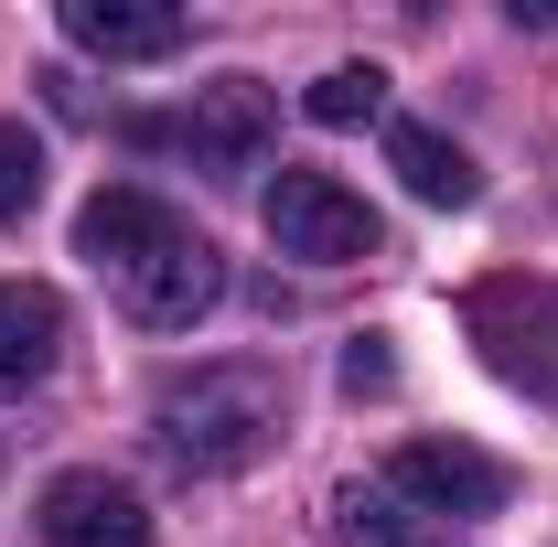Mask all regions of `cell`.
<instances>
[{"instance_id":"obj_1","label":"cell","mask_w":558,"mask_h":547,"mask_svg":"<svg viewBox=\"0 0 558 547\" xmlns=\"http://www.w3.org/2000/svg\"><path fill=\"white\" fill-rule=\"evenodd\" d=\"M150 440L172 473H247L279 440V365H194L183 387H161Z\"/></svg>"},{"instance_id":"obj_15","label":"cell","mask_w":558,"mask_h":547,"mask_svg":"<svg viewBox=\"0 0 558 547\" xmlns=\"http://www.w3.org/2000/svg\"><path fill=\"white\" fill-rule=\"evenodd\" d=\"M398 387V354H387V333H354L344 343V398H387Z\"/></svg>"},{"instance_id":"obj_11","label":"cell","mask_w":558,"mask_h":547,"mask_svg":"<svg viewBox=\"0 0 558 547\" xmlns=\"http://www.w3.org/2000/svg\"><path fill=\"white\" fill-rule=\"evenodd\" d=\"M387 172L409 183L418 205H440V215L484 205V172H473V150H462V139H440L429 119H387Z\"/></svg>"},{"instance_id":"obj_14","label":"cell","mask_w":558,"mask_h":547,"mask_svg":"<svg viewBox=\"0 0 558 547\" xmlns=\"http://www.w3.org/2000/svg\"><path fill=\"white\" fill-rule=\"evenodd\" d=\"M33 205H44V139L22 119H0V226H22Z\"/></svg>"},{"instance_id":"obj_6","label":"cell","mask_w":558,"mask_h":547,"mask_svg":"<svg viewBox=\"0 0 558 547\" xmlns=\"http://www.w3.org/2000/svg\"><path fill=\"white\" fill-rule=\"evenodd\" d=\"M33 526H44V547H150V505L119 473H54Z\"/></svg>"},{"instance_id":"obj_12","label":"cell","mask_w":558,"mask_h":547,"mask_svg":"<svg viewBox=\"0 0 558 547\" xmlns=\"http://www.w3.org/2000/svg\"><path fill=\"white\" fill-rule=\"evenodd\" d=\"M333 515H344L354 547H451V526H429V515L398 505L387 483H344V494H333Z\"/></svg>"},{"instance_id":"obj_9","label":"cell","mask_w":558,"mask_h":547,"mask_svg":"<svg viewBox=\"0 0 558 547\" xmlns=\"http://www.w3.org/2000/svg\"><path fill=\"white\" fill-rule=\"evenodd\" d=\"M65 44L108 65H161L183 54V11L172 0H65Z\"/></svg>"},{"instance_id":"obj_8","label":"cell","mask_w":558,"mask_h":547,"mask_svg":"<svg viewBox=\"0 0 558 547\" xmlns=\"http://www.w3.org/2000/svg\"><path fill=\"white\" fill-rule=\"evenodd\" d=\"M140 139H172V150H194V161H258V139H269V86H258V75H215L183 119H140Z\"/></svg>"},{"instance_id":"obj_10","label":"cell","mask_w":558,"mask_h":547,"mask_svg":"<svg viewBox=\"0 0 558 547\" xmlns=\"http://www.w3.org/2000/svg\"><path fill=\"white\" fill-rule=\"evenodd\" d=\"M65 354V301L44 279H0V398H33Z\"/></svg>"},{"instance_id":"obj_2","label":"cell","mask_w":558,"mask_h":547,"mask_svg":"<svg viewBox=\"0 0 558 547\" xmlns=\"http://www.w3.org/2000/svg\"><path fill=\"white\" fill-rule=\"evenodd\" d=\"M269 215V247L279 258H312V269H354V258H376V215L365 194H344L333 172H312V161H279V183L258 194Z\"/></svg>"},{"instance_id":"obj_13","label":"cell","mask_w":558,"mask_h":547,"mask_svg":"<svg viewBox=\"0 0 558 547\" xmlns=\"http://www.w3.org/2000/svg\"><path fill=\"white\" fill-rule=\"evenodd\" d=\"M301 108H312L323 130H365V119L387 108V75H376V65H333V75L301 86Z\"/></svg>"},{"instance_id":"obj_5","label":"cell","mask_w":558,"mask_h":547,"mask_svg":"<svg viewBox=\"0 0 558 547\" xmlns=\"http://www.w3.org/2000/svg\"><path fill=\"white\" fill-rule=\"evenodd\" d=\"M119 301H130V323H140V333H194L215 301H226V258H215L205 236L183 226L161 258H140V269L119 279Z\"/></svg>"},{"instance_id":"obj_3","label":"cell","mask_w":558,"mask_h":547,"mask_svg":"<svg viewBox=\"0 0 558 547\" xmlns=\"http://www.w3.org/2000/svg\"><path fill=\"white\" fill-rule=\"evenodd\" d=\"M473 333H484L505 387L558 398V279H494V290H473Z\"/></svg>"},{"instance_id":"obj_7","label":"cell","mask_w":558,"mask_h":547,"mask_svg":"<svg viewBox=\"0 0 558 547\" xmlns=\"http://www.w3.org/2000/svg\"><path fill=\"white\" fill-rule=\"evenodd\" d=\"M172 236H183V215L161 205L150 183H97L86 215H75V258H86V269H119V279H130L140 258H161Z\"/></svg>"},{"instance_id":"obj_4","label":"cell","mask_w":558,"mask_h":547,"mask_svg":"<svg viewBox=\"0 0 558 547\" xmlns=\"http://www.w3.org/2000/svg\"><path fill=\"white\" fill-rule=\"evenodd\" d=\"M387 494L418 505L429 526H451V515H494V505L515 494V473H505L494 451H473V440H409V451L387 462Z\"/></svg>"}]
</instances>
